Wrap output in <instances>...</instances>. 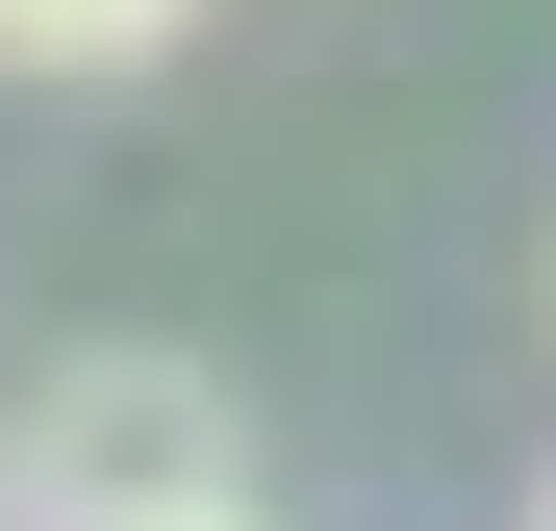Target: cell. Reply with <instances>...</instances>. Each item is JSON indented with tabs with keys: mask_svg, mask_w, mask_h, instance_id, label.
<instances>
[{
	"mask_svg": "<svg viewBox=\"0 0 556 531\" xmlns=\"http://www.w3.org/2000/svg\"><path fill=\"white\" fill-rule=\"evenodd\" d=\"M0 481H26V531H203V506H253V430H228V380H177V354H76Z\"/></svg>",
	"mask_w": 556,
	"mask_h": 531,
	"instance_id": "6da1fadb",
	"label": "cell"
},
{
	"mask_svg": "<svg viewBox=\"0 0 556 531\" xmlns=\"http://www.w3.org/2000/svg\"><path fill=\"white\" fill-rule=\"evenodd\" d=\"M203 531H253V506H203Z\"/></svg>",
	"mask_w": 556,
	"mask_h": 531,
	"instance_id": "277c9868",
	"label": "cell"
},
{
	"mask_svg": "<svg viewBox=\"0 0 556 531\" xmlns=\"http://www.w3.org/2000/svg\"><path fill=\"white\" fill-rule=\"evenodd\" d=\"M531 531H556V481H531Z\"/></svg>",
	"mask_w": 556,
	"mask_h": 531,
	"instance_id": "5b68a950",
	"label": "cell"
},
{
	"mask_svg": "<svg viewBox=\"0 0 556 531\" xmlns=\"http://www.w3.org/2000/svg\"><path fill=\"white\" fill-rule=\"evenodd\" d=\"M0 531H26V481H0Z\"/></svg>",
	"mask_w": 556,
	"mask_h": 531,
	"instance_id": "3957f363",
	"label": "cell"
},
{
	"mask_svg": "<svg viewBox=\"0 0 556 531\" xmlns=\"http://www.w3.org/2000/svg\"><path fill=\"white\" fill-rule=\"evenodd\" d=\"M203 0H0V76H152Z\"/></svg>",
	"mask_w": 556,
	"mask_h": 531,
	"instance_id": "7a4b0ae2",
	"label": "cell"
}]
</instances>
